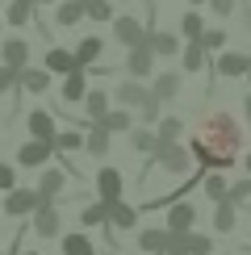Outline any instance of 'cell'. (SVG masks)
Instances as JSON below:
<instances>
[{
    "mask_svg": "<svg viewBox=\"0 0 251 255\" xmlns=\"http://www.w3.org/2000/svg\"><path fill=\"white\" fill-rule=\"evenodd\" d=\"M159 130H146V126H138V130H134L130 134V151L134 155H155V151H159Z\"/></svg>",
    "mask_w": 251,
    "mask_h": 255,
    "instance_id": "cell-24",
    "label": "cell"
},
{
    "mask_svg": "<svg viewBox=\"0 0 251 255\" xmlns=\"http://www.w3.org/2000/svg\"><path fill=\"white\" fill-rule=\"evenodd\" d=\"M205 55H209V50L201 46V42H188V46L180 50V63H184V71H201V67H205Z\"/></svg>",
    "mask_w": 251,
    "mask_h": 255,
    "instance_id": "cell-34",
    "label": "cell"
},
{
    "mask_svg": "<svg viewBox=\"0 0 251 255\" xmlns=\"http://www.w3.org/2000/svg\"><path fill=\"white\" fill-rule=\"evenodd\" d=\"M193 222H197V205H193V201H176V205H167V230L184 235V230H193Z\"/></svg>",
    "mask_w": 251,
    "mask_h": 255,
    "instance_id": "cell-13",
    "label": "cell"
},
{
    "mask_svg": "<svg viewBox=\"0 0 251 255\" xmlns=\"http://www.w3.org/2000/svg\"><path fill=\"white\" fill-rule=\"evenodd\" d=\"M235 201H222V205H218L214 209V230H218V235H235Z\"/></svg>",
    "mask_w": 251,
    "mask_h": 255,
    "instance_id": "cell-29",
    "label": "cell"
},
{
    "mask_svg": "<svg viewBox=\"0 0 251 255\" xmlns=\"http://www.w3.org/2000/svg\"><path fill=\"white\" fill-rule=\"evenodd\" d=\"M188 4H193V8H201V4H209V0H188Z\"/></svg>",
    "mask_w": 251,
    "mask_h": 255,
    "instance_id": "cell-45",
    "label": "cell"
},
{
    "mask_svg": "<svg viewBox=\"0 0 251 255\" xmlns=\"http://www.w3.org/2000/svg\"><path fill=\"white\" fill-rule=\"evenodd\" d=\"M34 4H38V8H42V4H59V0H34Z\"/></svg>",
    "mask_w": 251,
    "mask_h": 255,
    "instance_id": "cell-44",
    "label": "cell"
},
{
    "mask_svg": "<svg viewBox=\"0 0 251 255\" xmlns=\"http://www.w3.org/2000/svg\"><path fill=\"white\" fill-rule=\"evenodd\" d=\"M80 17H88V4H80V0H59L55 4V25H63V29H71Z\"/></svg>",
    "mask_w": 251,
    "mask_h": 255,
    "instance_id": "cell-23",
    "label": "cell"
},
{
    "mask_svg": "<svg viewBox=\"0 0 251 255\" xmlns=\"http://www.w3.org/2000/svg\"><path fill=\"white\" fill-rule=\"evenodd\" d=\"M34 8H38L34 0H13V4H8V13H4V17H8V25H29V21L38 17Z\"/></svg>",
    "mask_w": 251,
    "mask_h": 255,
    "instance_id": "cell-30",
    "label": "cell"
},
{
    "mask_svg": "<svg viewBox=\"0 0 251 255\" xmlns=\"http://www.w3.org/2000/svg\"><path fill=\"white\" fill-rule=\"evenodd\" d=\"M63 188H67V172H63V167H42V176H38V193L46 197V201H55Z\"/></svg>",
    "mask_w": 251,
    "mask_h": 255,
    "instance_id": "cell-17",
    "label": "cell"
},
{
    "mask_svg": "<svg viewBox=\"0 0 251 255\" xmlns=\"http://www.w3.org/2000/svg\"><path fill=\"white\" fill-rule=\"evenodd\" d=\"M0 188H4V193H13V188H17V167L13 163H0Z\"/></svg>",
    "mask_w": 251,
    "mask_h": 255,
    "instance_id": "cell-40",
    "label": "cell"
},
{
    "mask_svg": "<svg viewBox=\"0 0 251 255\" xmlns=\"http://www.w3.org/2000/svg\"><path fill=\"white\" fill-rule=\"evenodd\" d=\"M63 255H97V247H92V239L84 230H76V235L63 239Z\"/></svg>",
    "mask_w": 251,
    "mask_h": 255,
    "instance_id": "cell-33",
    "label": "cell"
},
{
    "mask_svg": "<svg viewBox=\"0 0 251 255\" xmlns=\"http://www.w3.org/2000/svg\"><path fill=\"white\" fill-rule=\"evenodd\" d=\"M113 38H118L126 50H130V46H146L151 25H146V21H138L134 13H122V17H113Z\"/></svg>",
    "mask_w": 251,
    "mask_h": 255,
    "instance_id": "cell-3",
    "label": "cell"
},
{
    "mask_svg": "<svg viewBox=\"0 0 251 255\" xmlns=\"http://www.w3.org/2000/svg\"><path fill=\"white\" fill-rule=\"evenodd\" d=\"M214 76H222V80H243L251 76V50H222L214 63Z\"/></svg>",
    "mask_w": 251,
    "mask_h": 255,
    "instance_id": "cell-5",
    "label": "cell"
},
{
    "mask_svg": "<svg viewBox=\"0 0 251 255\" xmlns=\"http://www.w3.org/2000/svg\"><path fill=\"white\" fill-rule=\"evenodd\" d=\"M55 151H59V155L88 151V134H80V130H59V138H55Z\"/></svg>",
    "mask_w": 251,
    "mask_h": 255,
    "instance_id": "cell-26",
    "label": "cell"
},
{
    "mask_svg": "<svg viewBox=\"0 0 251 255\" xmlns=\"http://www.w3.org/2000/svg\"><path fill=\"white\" fill-rule=\"evenodd\" d=\"M209 8H214L218 17H230L235 13V0H209Z\"/></svg>",
    "mask_w": 251,
    "mask_h": 255,
    "instance_id": "cell-42",
    "label": "cell"
},
{
    "mask_svg": "<svg viewBox=\"0 0 251 255\" xmlns=\"http://www.w3.org/2000/svg\"><path fill=\"white\" fill-rule=\"evenodd\" d=\"M109 222V201H92L80 209V226H105Z\"/></svg>",
    "mask_w": 251,
    "mask_h": 255,
    "instance_id": "cell-28",
    "label": "cell"
},
{
    "mask_svg": "<svg viewBox=\"0 0 251 255\" xmlns=\"http://www.w3.org/2000/svg\"><path fill=\"white\" fill-rule=\"evenodd\" d=\"M243 167H247V176H251V151H247V159H243Z\"/></svg>",
    "mask_w": 251,
    "mask_h": 255,
    "instance_id": "cell-43",
    "label": "cell"
},
{
    "mask_svg": "<svg viewBox=\"0 0 251 255\" xmlns=\"http://www.w3.org/2000/svg\"><path fill=\"white\" fill-rule=\"evenodd\" d=\"M29 230H34L38 239H59V235H63V214H59L55 201H46V205L29 218Z\"/></svg>",
    "mask_w": 251,
    "mask_h": 255,
    "instance_id": "cell-6",
    "label": "cell"
},
{
    "mask_svg": "<svg viewBox=\"0 0 251 255\" xmlns=\"http://www.w3.org/2000/svg\"><path fill=\"white\" fill-rule=\"evenodd\" d=\"M167 255H184V251H167Z\"/></svg>",
    "mask_w": 251,
    "mask_h": 255,
    "instance_id": "cell-46",
    "label": "cell"
},
{
    "mask_svg": "<svg viewBox=\"0 0 251 255\" xmlns=\"http://www.w3.org/2000/svg\"><path fill=\"white\" fill-rule=\"evenodd\" d=\"M155 130H159V142H176V138L184 134V122H180V118H163Z\"/></svg>",
    "mask_w": 251,
    "mask_h": 255,
    "instance_id": "cell-36",
    "label": "cell"
},
{
    "mask_svg": "<svg viewBox=\"0 0 251 255\" xmlns=\"http://www.w3.org/2000/svg\"><path fill=\"white\" fill-rule=\"evenodd\" d=\"M188 146H193L201 172H226V167H235V159H239V146H243V126L235 122V113L214 109V113H205V118L197 122L193 142H188Z\"/></svg>",
    "mask_w": 251,
    "mask_h": 255,
    "instance_id": "cell-1",
    "label": "cell"
},
{
    "mask_svg": "<svg viewBox=\"0 0 251 255\" xmlns=\"http://www.w3.org/2000/svg\"><path fill=\"white\" fill-rule=\"evenodd\" d=\"M146 46H151L155 55H176V50H184V46H180V38H176L172 29H167V34H163V29H151V38H146Z\"/></svg>",
    "mask_w": 251,
    "mask_h": 255,
    "instance_id": "cell-25",
    "label": "cell"
},
{
    "mask_svg": "<svg viewBox=\"0 0 251 255\" xmlns=\"http://www.w3.org/2000/svg\"><path fill=\"white\" fill-rule=\"evenodd\" d=\"M42 205H46V197L38 188H13V193H4V214L8 218H34Z\"/></svg>",
    "mask_w": 251,
    "mask_h": 255,
    "instance_id": "cell-4",
    "label": "cell"
},
{
    "mask_svg": "<svg viewBox=\"0 0 251 255\" xmlns=\"http://www.w3.org/2000/svg\"><path fill=\"white\" fill-rule=\"evenodd\" d=\"M84 109H88L92 126H101V122H105V113H109V97H105V88H92V92H88V101H84Z\"/></svg>",
    "mask_w": 251,
    "mask_h": 255,
    "instance_id": "cell-27",
    "label": "cell"
},
{
    "mask_svg": "<svg viewBox=\"0 0 251 255\" xmlns=\"http://www.w3.org/2000/svg\"><path fill=\"white\" fill-rule=\"evenodd\" d=\"M105 255H118V251H105Z\"/></svg>",
    "mask_w": 251,
    "mask_h": 255,
    "instance_id": "cell-48",
    "label": "cell"
},
{
    "mask_svg": "<svg viewBox=\"0 0 251 255\" xmlns=\"http://www.w3.org/2000/svg\"><path fill=\"white\" fill-rule=\"evenodd\" d=\"M42 67H46L50 76H71V71H80V59H76V50H67V46H46Z\"/></svg>",
    "mask_w": 251,
    "mask_h": 255,
    "instance_id": "cell-8",
    "label": "cell"
},
{
    "mask_svg": "<svg viewBox=\"0 0 251 255\" xmlns=\"http://www.w3.org/2000/svg\"><path fill=\"white\" fill-rule=\"evenodd\" d=\"M122 193H126V176L118 172V167H101L97 172V201H122Z\"/></svg>",
    "mask_w": 251,
    "mask_h": 255,
    "instance_id": "cell-7",
    "label": "cell"
},
{
    "mask_svg": "<svg viewBox=\"0 0 251 255\" xmlns=\"http://www.w3.org/2000/svg\"><path fill=\"white\" fill-rule=\"evenodd\" d=\"M201 46L209 50V55H222V50H226V29H205Z\"/></svg>",
    "mask_w": 251,
    "mask_h": 255,
    "instance_id": "cell-37",
    "label": "cell"
},
{
    "mask_svg": "<svg viewBox=\"0 0 251 255\" xmlns=\"http://www.w3.org/2000/svg\"><path fill=\"white\" fill-rule=\"evenodd\" d=\"M247 88H251V76H247Z\"/></svg>",
    "mask_w": 251,
    "mask_h": 255,
    "instance_id": "cell-49",
    "label": "cell"
},
{
    "mask_svg": "<svg viewBox=\"0 0 251 255\" xmlns=\"http://www.w3.org/2000/svg\"><path fill=\"white\" fill-rule=\"evenodd\" d=\"M193 163H197L193 146H180V142H163L159 151L151 155V167H159V172H172V176H184Z\"/></svg>",
    "mask_w": 251,
    "mask_h": 255,
    "instance_id": "cell-2",
    "label": "cell"
},
{
    "mask_svg": "<svg viewBox=\"0 0 251 255\" xmlns=\"http://www.w3.org/2000/svg\"><path fill=\"white\" fill-rule=\"evenodd\" d=\"M101 126H105L109 134H134V130H138V126H134V109H122V105L105 113V122H101Z\"/></svg>",
    "mask_w": 251,
    "mask_h": 255,
    "instance_id": "cell-21",
    "label": "cell"
},
{
    "mask_svg": "<svg viewBox=\"0 0 251 255\" xmlns=\"http://www.w3.org/2000/svg\"><path fill=\"white\" fill-rule=\"evenodd\" d=\"M0 63H4V67L25 71V67H29V42H25V38H8L4 50H0Z\"/></svg>",
    "mask_w": 251,
    "mask_h": 255,
    "instance_id": "cell-15",
    "label": "cell"
},
{
    "mask_svg": "<svg viewBox=\"0 0 251 255\" xmlns=\"http://www.w3.org/2000/svg\"><path fill=\"white\" fill-rule=\"evenodd\" d=\"M109 130H105V126H92V130H88V155H97V159H105V155H109Z\"/></svg>",
    "mask_w": 251,
    "mask_h": 255,
    "instance_id": "cell-35",
    "label": "cell"
},
{
    "mask_svg": "<svg viewBox=\"0 0 251 255\" xmlns=\"http://www.w3.org/2000/svg\"><path fill=\"white\" fill-rule=\"evenodd\" d=\"M80 4H88V0H80Z\"/></svg>",
    "mask_w": 251,
    "mask_h": 255,
    "instance_id": "cell-50",
    "label": "cell"
},
{
    "mask_svg": "<svg viewBox=\"0 0 251 255\" xmlns=\"http://www.w3.org/2000/svg\"><path fill=\"white\" fill-rule=\"evenodd\" d=\"M109 17H113L109 0H88V21H109Z\"/></svg>",
    "mask_w": 251,
    "mask_h": 255,
    "instance_id": "cell-39",
    "label": "cell"
},
{
    "mask_svg": "<svg viewBox=\"0 0 251 255\" xmlns=\"http://www.w3.org/2000/svg\"><path fill=\"white\" fill-rule=\"evenodd\" d=\"M25 126H29V138H38V142H55V138H59L55 118H50L46 109H34V113L25 118Z\"/></svg>",
    "mask_w": 251,
    "mask_h": 255,
    "instance_id": "cell-14",
    "label": "cell"
},
{
    "mask_svg": "<svg viewBox=\"0 0 251 255\" xmlns=\"http://www.w3.org/2000/svg\"><path fill=\"white\" fill-rule=\"evenodd\" d=\"M50 80H55V76H50L46 67H34V63H29V67L21 71V88H25L29 97H42V92L50 88Z\"/></svg>",
    "mask_w": 251,
    "mask_h": 255,
    "instance_id": "cell-19",
    "label": "cell"
},
{
    "mask_svg": "<svg viewBox=\"0 0 251 255\" xmlns=\"http://www.w3.org/2000/svg\"><path fill=\"white\" fill-rule=\"evenodd\" d=\"M159 105H163V101H159V97H155V92H151V97H146V105H142V109H138V118H142L146 126H151V122L159 126V122H163V113H159Z\"/></svg>",
    "mask_w": 251,
    "mask_h": 255,
    "instance_id": "cell-38",
    "label": "cell"
},
{
    "mask_svg": "<svg viewBox=\"0 0 251 255\" xmlns=\"http://www.w3.org/2000/svg\"><path fill=\"white\" fill-rule=\"evenodd\" d=\"M205 21H201V13H184L180 17V34H184V42H201L205 38Z\"/></svg>",
    "mask_w": 251,
    "mask_h": 255,
    "instance_id": "cell-32",
    "label": "cell"
},
{
    "mask_svg": "<svg viewBox=\"0 0 251 255\" xmlns=\"http://www.w3.org/2000/svg\"><path fill=\"white\" fill-rule=\"evenodd\" d=\"M109 226L113 230H134L138 226V209H134L130 201H113L109 205Z\"/></svg>",
    "mask_w": 251,
    "mask_h": 255,
    "instance_id": "cell-20",
    "label": "cell"
},
{
    "mask_svg": "<svg viewBox=\"0 0 251 255\" xmlns=\"http://www.w3.org/2000/svg\"><path fill=\"white\" fill-rule=\"evenodd\" d=\"M247 197H251V180H235V184H230V201H235V205H243Z\"/></svg>",
    "mask_w": 251,
    "mask_h": 255,
    "instance_id": "cell-41",
    "label": "cell"
},
{
    "mask_svg": "<svg viewBox=\"0 0 251 255\" xmlns=\"http://www.w3.org/2000/svg\"><path fill=\"white\" fill-rule=\"evenodd\" d=\"M71 50H76L80 67H84V71H92V67H97V59H101V50H105V42H101L97 34H88V38H80Z\"/></svg>",
    "mask_w": 251,
    "mask_h": 255,
    "instance_id": "cell-18",
    "label": "cell"
},
{
    "mask_svg": "<svg viewBox=\"0 0 251 255\" xmlns=\"http://www.w3.org/2000/svg\"><path fill=\"white\" fill-rule=\"evenodd\" d=\"M21 255H38V251H21Z\"/></svg>",
    "mask_w": 251,
    "mask_h": 255,
    "instance_id": "cell-47",
    "label": "cell"
},
{
    "mask_svg": "<svg viewBox=\"0 0 251 255\" xmlns=\"http://www.w3.org/2000/svg\"><path fill=\"white\" fill-rule=\"evenodd\" d=\"M113 97H118V105H122V109H142V105H146V97H151V88H142L138 80H122L118 88H113Z\"/></svg>",
    "mask_w": 251,
    "mask_h": 255,
    "instance_id": "cell-12",
    "label": "cell"
},
{
    "mask_svg": "<svg viewBox=\"0 0 251 255\" xmlns=\"http://www.w3.org/2000/svg\"><path fill=\"white\" fill-rule=\"evenodd\" d=\"M151 92H155V97H159V101H172L176 92H180V76H176V71H163V76H155Z\"/></svg>",
    "mask_w": 251,
    "mask_h": 255,
    "instance_id": "cell-31",
    "label": "cell"
},
{
    "mask_svg": "<svg viewBox=\"0 0 251 255\" xmlns=\"http://www.w3.org/2000/svg\"><path fill=\"white\" fill-rule=\"evenodd\" d=\"M50 155H59L55 142H38V138H29L25 146H17V163L21 167H46Z\"/></svg>",
    "mask_w": 251,
    "mask_h": 255,
    "instance_id": "cell-9",
    "label": "cell"
},
{
    "mask_svg": "<svg viewBox=\"0 0 251 255\" xmlns=\"http://www.w3.org/2000/svg\"><path fill=\"white\" fill-rule=\"evenodd\" d=\"M59 92H63V105H84L88 92H92L88 88V71L80 67V71H71V76H63V88Z\"/></svg>",
    "mask_w": 251,
    "mask_h": 255,
    "instance_id": "cell-11",
    "label": "cell"
},
{
    "mask_svg": "<svg viewBox=\"0 0 251 255\" xmlns=\"http://www.w3.org/2000/svg\"><path fill=\"white\" fill-rule=\"evenodd\" d=\"M126 71H130V80H146L155 71V50L151 46H130L126 50Z\"/></svg>",
    "mask_w": 251,
    "mask_h": 255,
    "instance_id": "cell-10",
    "label": "cell"
},
{
    "mask_svg": "<svg viewBox=\"0 0 251 255\" xmlns=\"http://www.w3.org/2000/svg\"><path fill=\"white\" fill-rule=\"evenodd\" d=\"M167 239H172V230H167V226L138 230V247H142L146 255H167Z\"/></svg>",
    "mask_w": 251,
    "mask_h": 255,
    "instance_id": "cell-16",
    "label": "cell"
},
{
    "mask_svg": "<svg viewBox=\"0 0 251 255\" xmlns=\"http://www.w3.org/2000/svg\"><path fill=\"white\" fill-rule=\"evenodd\" d=\"M201 193L214 201V205H222V201H230V180L226 172H205V184H201Z\"/></svg>",
    "mask_w": 251,
    "mask_h": 255,
    "instance_id": "cell-22",
    "label": "cell"
}]
</instances>
